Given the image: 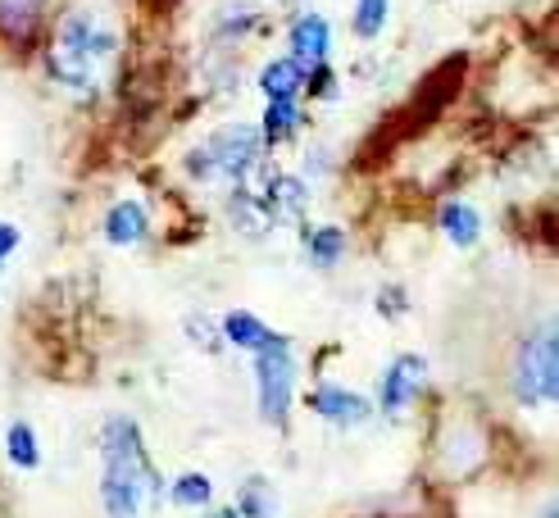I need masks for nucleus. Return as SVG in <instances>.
I'll return each instance as SVG.
<instances>
[{"label": "nucleus", "mask_w": 559, "mask_h": 518, "mask_svg": "<svg viewBox=\"0 0 559 518\" xmlns=\"http://www.w3.org/2000/svg\"><path fill=\"white\" fill-rule=\"evenodd\" d=\"M237 518H277V486L264 473H250L237 486Z\"/></svg>", "instance_id": "18"}, {"label": "nucleus", "mask_w": 559, "mask_h": 518, "mask_svg": "<svg viewBox=\"0 0 559 518\" xmlns=\"http://www.w3.org/2000/svg\"><path fill=\"white\" fill-rule=\"evenodd\" d=\"M228 218H233V228L241 237H250V241H264L273 232V218H269L264 201L255 196V186H250V182L228 191Z\"/></svg>", "instance_id": "14"}, {"label": "nucleus", "mask_w": 559, "mask_h": 518, "mask_svg": "<svg viewBox=\"0 0 559 518\" xmlns=\"http://www.w3.org/2000/svg\"><path fill=\"white\" fill-rule=\"evenodd\" d=\"M50 0H0V41L10 50H33L46 37Z\"/></svg>", "instance_id": "10"}, {"label": "nucleus", "mask_w": 559, "mask_h": 518, "mask_svg": "<svg viewBox=\"0 0 559 518\" xmlns=\"http://www.w3.org/2000/svg\"><path fill=\"white\" fill-rule=\"evenodd\" d=\"M260 96L264 100H300L305 96V69L287 55H277L260 69Z\"/></svg>", "instance_id": "17"}, {"label": "nucleus", "mask_w": 559, "mask_h": 518, "mask_svg": "<svg viewBox=\"0 0 559 518\" xmlns=\"http://www.w3.org/2000/svg\"><path fill=\"white\" fill-rule=\"evenodd\" d=\"M255 196L264 201L273 228H287V224H300V218H305V205H310V182L277 169V173H269V178L255 186Z\"/></svg>", "instance_id": "9"}, {"label": "nucleus", "mask_w": 559, "mask_h": 518, "mask_svg": "<svg viewBox=\"0 0 559 518\" xmlns=\"http://www.w3.org/2000/svg\"><path fill=\"white\" fill-rule=\"evenodd\" d=\"M218 337H223V346L255 354V350H264L273 341H283L287 333H277V327H269L260 314H250V310H228L218 318Z\"/></svg>", "instance_id": "12"}, {"label": "nucleus", "mask_w": 559, "mask_h": 518, "mask_svg": "<svg viewBox=\"0 0 559 518\" xmlns=\"http://www.w3.org/2000/svg\"><path fill=\"white\" fill-rule=\"evenodd\" d=\"M437 228L441 237L455 245V251H473V245L483 241V214L473 209L468 201H445L437 209Z\"/></svg>", "instance_id": "13"}, {"label": "nucleus", "mask_w": 559, "mask_h": 518, "mask_svg": "<svg viewBox=\"0 0 559 518\" xmlns=\"http://www.w3.org/2000/svg\"><path fill=\"white\" fill-rule=\"evenodd\" d=\"M255 405L269 427H287L292 405H296V354L292 337L255 350Z\"/></svg>", "instance_id": "5"}, {"label": "nucleus", "mask_w": 559, "mask_h": 518, "mask_svg": "<svg viewBox=\"0 0 559 518\" xmlns=\"http://www.w3.org/2000/svg\"><path fill=\"white\" fill-rule=\"evenodd\" d=\"M100 450V509L105 518H142L155 496H164V478L146 450V436L128 414H109L96 432Z\"/></svg>", "instance_id": "2"}, {"label": "nucleus", "mask_w": 559, "mask_h": 518, "mask_svg": "<svg viewBox=\"0 0 559 518\" xmlns=\"http://www.w3.org/2000/svg\"><path fill=\"white\" fill-rule=\"evenodd\" d=\"M510 391L523 409H542L559 396V337L546 323L542 333H533L510 360Z\"/></svg>", "instance_id": "4"}, {"label": "nucleus", "mask_w": 559, "mask_h": 518, "mask_svg": "<svg viewBox=\"0 0 559 518\" xmlns=\"http://www.w3.org/2000/svg\"><path fill=\"white\" fill-rule=\"evenodd\" d=\"M187 337H191L195 346H205L210 354H218V346H223V337H218V323H205L201 314H187Z\"/></svg>", "instance_id": "23"}, {"label": "nucleus", "mask_w": 559, "mask_h": 518, "mask_svg": "<svg viewBox=\"0 0 559 518\" xmlns=\"http://www.w3.org/2000/svg\"><path fill=\"white\" fill-rule=\"evenodd\" d=\"M277 5H300V0H277Z\"/></svg>", "instance_id": "27"}, {"label": "nucleus", "mask_w": 559, "mask_h": 518, "mask_svg": "<svg viewBox=\"0 0 559 518\" xmlns=\"http://www.w3.org/2000/svg\"><path fill=\"white\" fill-rule=\"evenodd\" d=\"M305 123V105L300 100H264V119H260V142L264 150L292 142Z\"/></svg>", "instance_id": "16"}, {"label": "nucleus", "mask_w": 559, "mask_h": 518, "mask_svg": "<svg viewBox=\"0 0 559 518\" xmlns=\"http://www.w3.org/2000/svg\"><path fill=\"white\" fill-rule=\"evenodd\" d=\"M5 459L14 463L19 473H37L41 469V442H37V427L14 419L5 427Z\"/></svg>", "instance_id": "19"}, {"label": "nucleus", "mask_w": 559, "mask_h": 518, "mask_svg": "<svg viewBox=\"0 0 559 518\" xmlns=\"http://www.w3.org/2000/svg\"><path fill=\"white\" fill-rule=\"evenodd\" d=\"M424 387H428V354L401 350V354H391V364L378 377V405L373 409H382L386 419H401L418 405Z\"/></svg>", "instance_id": "6"}, {"label": "nucleus", "mask_w": 559, "mask_h": 518, "mask_svg": "<svg viewBox=\"0 0 559 518\" xmlns=\"http://www.w3.org/2000/svg\"><path fill=\"white\" fill-rule=\"evenodd\" d=\"M386 19H391V0H355V37L359 41H373V37H382V27H386Z\"/></svg>", "instance_id": "21"}, {"label": "nucleus", "mask_w": 559, "mask_h": 518, "mask_svg": "<svg viewBox=\"0 0 559 518\" xmlns=\"http://www.w3.org/2000/svg\"><path fill=\"white\" fill-rule=\"evenodd\" d=\"M169 501L178 505V509H210L214 505V482L205 478V473H178L174 482H169Z\"/></svg>", "instance_id": "20"}, {"label": "nucleus", "mask_w": 559, "mask_h": 518, "mask_svg": "<svg viewBox=\"0 0 559 518\" xmlns=\"http://www.w3.org/2000/svg\"><path fill=\"white\" fill-rule=\"evenodd\" d=\"M119 60V33L96 10H69L46 37V73L78 100H96Z\"/></svg>", "instance_id": "1"}, {"label": "nucleus", "mask_w": 559, "mask_h": 518, "mask_svg": "<svg viewBox=\"0 0 559 518\" xmlns=\"http://www.w3.org/2000/svg\"><path fill=\"white\" fill-rule=\"evenodd\" d=\"M100 232H105L109 245H119V251H128V245H142L151 237V209L136 196H123V201H115L105 209Z\"/></svg>", "instance_id": "11"}, {"label": "nucleus", "mask_w": 559, "mask_h": 518, "mask_svg": "<svg viewBox=\"0 0 559 518\" xmlns=\"http://www.w3.org/2000/svg\"><path fill=\"white\" fill-rule=\"evenodd\" d=\"M205 518H237V509H233V505H210Z\"/></svg>", "instance_id": "25"}, {"label": "nucleus", "mask_w": 559, "mask_h": 518, "mask_svg": "<svg viewBox=\"0 0 559 518\" xmlns=\"http://www.w3.org/2000/svg\"><path fill=\"white\" fill-rule=\"evenodd\" d=\"M305 409L332 427H365L373 419V400L359 396L355 387H342V382H314L305 391Z\"/></svg>", "instance_id": "7"}, {"label": "nucleus", "mask_w": 559, "mask_h": 518, "mask_svg": "<svg viewBox=\"0 0 559 518\" xmlns=\"http://www.w3.org/2000/svg\"><path fill=\"white\" fill-rule=\"evenodd\" d=\"M264 159V142H260V128L255 123H228V128H214L201 146L187 155V173L205 186H246L250 173L260 169Z\"/></svg>", "instance_id": "3"}, {"label": "nucleus", "mask_w": 559, "mask_h": 518, "mask_svg": "<svg viewBox=\"0 0 559 518\" xmlns=\"http://www.w3.org/2000/svg\"><path fill=\"white\" fill-rule=\"evenodd\" d=\"M328 55H332V23L328 14L319 10H305L292 19L287 27V60H296L305 73H314L328 64Z\"/></svg>", "instance_id": "8"}, {"label": "nucleus", "mask_w": 559, "mask_h": 518, "mask_svg": "<svg viewBox=\"0 0 559 518\" xmlns=\"http://www.w3.org/2000/svg\"><path fill=\"white\" fill-rule=\"evenodd\" d=\"M542 518H559V509H555V505H546V509H542Z\"/></svg>", "instance_id": "26"}, {"label": "nucleus", "mask_w": 559, "mask_h": 518, "mask_svg": "<svg viewBox=\"0 0 559 518\" xmlns=\"http://www.w3.org/2000/svg\"><path fill=\"white\" fill-rule=\"evenodd\" d=\"M19 245H23V232L10 224V218H0V268H5V260L19 251Z\"/></svg>", "instance_id": "24"}, {"label": "nucleus", "mask_w": 559, "mask_h": 518, "mask_svg": "<svg viewBox=\"0 0 559 518\" xmlns=\"http://www.w3.org/2000/svg\"><path fill=\"white\" fill-rule=\"evenodd\" d=\"M346 251H350L346 228H337V224L305 228V264H310V268H319V273L337 268V264L346 260Z\"/></svg>", "instance_id": "15"}, {"label": "nucleus", "mask_w": 559, "mask_h": 518, "mask_svg": "<svg viewBox=\"0 0 559 518\" xmlns=\"http://www.w3.org/2000/svg\"><path fill=\"white\" fill-rule=\"evenodd\" d=\"M373 305H378V314H382V318H401V314L409 310V296H405V287H401V282H391V287H382V291L373 296Z\"/></svg>", "instance_id": "22"}]
</instances>
